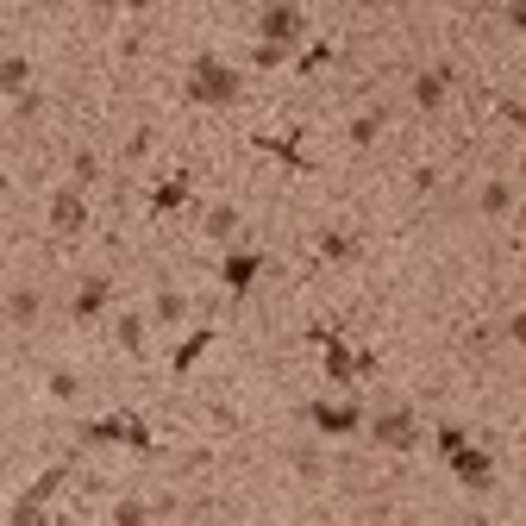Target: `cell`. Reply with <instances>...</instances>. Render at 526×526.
<instances>
[{"instance_id": "cell-1", "label": "cell", "mask_w": 526, "mask_h": 526, "mask_svg": "<svg viewBox=\"0 0 526 526\" xmlns=\"http://www.w3.org/2000/svg\"><path fill=\"white\" fill-rule=\"evenodd\" d=\"M182 94H188L195 107H232V101H238V69H232L226 57L201 51L195 69H188V82H182Z\"/></svg>"}, {"instance_id": "cell-2", "label": "cell", "mask_w": 526, "mask_h": 526, "mask_svg": "<svg viewBox=\"0 0 526 526\" xmlns=\"http://www.w3.org/2000/svg\"><path fill=\"white\" fill-rule=\"evenodd\" d=\"M82 445H132V451H157L151 426L138 414H107V420H82Z\"/></svg>"}, {"instance_id": "cell-3", "label": "cell", "mask_w": 526, "mask_h": 526, "mask_svg": "<svg viewBox=\"0 0 526 526\" xmlns=\"http://www.w3.org/2000/svg\"><path fill=\"white\" fill-rule=\"evenodd\" d=\"M307 38V13L301 7H263L257 13V44H282V51H289V44H301Z\"/></svg>"}, {"instance_id": "cell-4", "label": "cell", "mask_w": 526, "mask_h": 526, "mask_svg": "<svg viewBox=\"0 0 526 526\" xmlns=\"http://www.w3.org/2000/svg\"><path fill=\"white\" fill-rule=\"evenodd\" d=\"M307 339L326 351V382H357V351L345 345V326H314Z\"/></svg>"}, {"instance_id": "cell-5", "label": "cell", "mask_w": 526, "mask_h": 526, "mask_svg": "<svg viewBox=\"0 0 526 526\" xmlns=\"http://www.w3.org/2000/svg\"><path fill=\"white\" fill-rule=\"evenodd\" d=\"M82 226H88V188L63 182L57 195H51V232H57V238H76Z\"/></svg>"}, {"instance_id": "cell-6", "label": "cell", "mask_w": 526, "mask_h": 526, "mask_svg": "<svg viewBox=\"0 0 526 526\" xmlns=\"http://www.w3.org/2000/svg\"><path fill=\"white\" fill-rule=\"evenodd\" d=\"M307 426H314V433H326V439H339V433H357V426H364V414H357L351 401H314V408H307Z\"/></svg>"}, {"instance_id": "cell-7", "label": "cell", "mask_w": 526, "mask_h": 526, "mask_svg": "<svg viewBox=\"0 0 526 526\" xmlns=\"http://www.w3.org/2000/svg\"><path fill=\"white\" fill-rule=\"evenodd\" d=\"M445 464H451V476H458L464 489H489V476H495V458L483 445H464L458 458H445Z\"/></svg>"}, {"instance_id": "cell-8", "label": "cell", "mask_w": 526, "mask_h": 526, "mask_svg": "<svg viewBox=\"0 0 526 526\" xmlns=\"http://www.w3.org/2000/svg\"><path fill=\"white\" fill-rule=\"evenodd\" d=\"M376 439L389 445V451H414V439H420V420H414L408 408H389V414H376Z\"/></svg>"}, {"instance_id": "cell-9", "label": "cell", "mask_w": 526, "mask_h": 526, "mask_svg": "<svg viewBox=\"0 0 526 526\" xmlns=\"http://www.w3.org/2000/svg\"><path fill=\"white\" fill-rule=\"evenodd\" d=\"M188 195H195V176H188V170H176V176H163V182L151 188V220H163V213H176V207H188Z\"/></svg>"}, {"instance_id": "cell-10", "label": "cell", "mask_w": 526, "mask_h": 526, "mask_svg": "<svg viewBox=\"0 0 526 526\" xmlns=\"http://www.w3.org/2000/svg\"><path fill=\"white\" fill-rule=\"evenodd\" d=\"M257 270H263V257H257V251H226V263H220V282H226L232 295H251Z\"/></svg>"}, {"instance_id": "cell-11", "label": "cell", "mask_w": 526, "mask_h": 526, "mask_svg": "<svg viewBox=\"0 0 526 526\" xmlns=\"http://www.w3.org/2000/svg\"><path fill=\"white\" fill-rule=\"evenodd\" d=\"M107 301H113V282H107V276H82V289H76V301H69V314H76V320H94Z\"/></svg>"}, {"instance_id": "cell-12", "label": "cell", "mask_w": 526, "mask_h": 526, "mask_svg": "<svg viewBox=\"0 0 526 526\" xmlns=\"http://www.w3.org/2000/svg\"><path fill=\"white\" fill-rule=\"evenodd\" d=\"M213 339H220V332H213V326H201V332H188V339L176 345V357H170V370H176V376H188V370H195L201 357L213 351Z\"/></svg>"}, {"instance_id": "cell-13", "label": "cell", "mask_w": 526, "mask_h": 526, "mask_svg": "<svg viewBox=\"0 0 526 526\" xmlns=\"http://www.w3.org/2000/svg\"><path fill=\"white\" fill-rule=\"evenodd\" d=\"M232 232H238V207L232 201H213L201 213V238H213V245H232Z\"/></svg>"}, {"instance_id": "cell-14", "label": "cell", "mask_w": 526, "mask_h": 526, "mask_svg": "<svg viewBox=\"0 0 526 526\" xmlns=\"http://www.w3.org/2000/svg\"><path fill=\"white\" fill-rule=\"evenodd\" d=\"M0 88H7L13 101H26V94H32V63L19 57V51H7V63H0Z\"/></svg>"}, {"instance_id": "cell-15", "label": "cell", "mask_w": 526, "mask_h": 526, "mask_svg": "<svg viewBox=\"0 0 526 526\" xmlns=\"http://www.w3.org/2000/svg\"><path fill=\"white\" fill-rule=\"evenodd\" d=\"M257 151L282 157L289 170H314V163H307V151H301V138H270V132H257Z\"/></svg>"}, {"instance_id": "cell-16", "label": "cell", "mask_w": 526, "mask_h": 526, "mask_svg": "<svg viewBox=\"0 0 526 526\" xmlns=\"http://www.w3.org/2000/svg\"><path fill=\"white\" fill-rule=\"evenodd\" d=\"M38 307H44V301H38V289H26V282H19V289L7 295V320H13L19 332H26V326L38 320Z\"/></svg>"}, {"instance_id": "cell-17", "label": "cell", "mask_w": 526, "mask_h": 526, "mask_svg": "<svg viewBox=\"0 0 526 526\" xmlns=\"http://www.w3.org/2000/svg\"><path fill=\"white\" fill-rule=\"evenodd\" d=\"M182 314H188V295H182V289H157L151 320H157V326H182Z\"/></svg>"}, {"instance_id": "cell-18", "label": "cell", "mask_w": 526, "mask_h": 526, "mask_svg": "<svg viewBox=\"0 0 526 526\" xmlns=\"http://www.w3.org/2000/svg\"><path fill=\"white\" fill-rule=\"evenodd\" d=\"M445 82H451V69L433 63V69H426V76L414 82V101H420V107H439V101H445Z\"/></svg>"}, {"instance_id": "cell-19", "label": "cell", "mask_w": 526, "mask_h": 526, "mask_svg": "<svg viewBox=\"0 0 526 526\" xmlns=\"http://www.w3.org/2000/svg\"><path fill=\"white\" fill-rule=\"evenodd\" d=\"M113 345L138 357V351H145V320H138V314H119V320H113Z\"/></svg>"}, {"instance_id": "cell-20", "label": "cell", "mask_w": 526, "mask_h": 526, "mask_svg": "<svg viewBox=\"0 0 526 526\" xmlns=\"http://www.w3.org/2000/svg\"><path fill=\"white\" fill-rule=\"evenodd\" d=\"M433 445H439V458H458V451L470 445V433H464V426H451V420H445V426H433Z\"/></svg>"}, {"instance_id": "cell-21", "label": "cell", "mask_w": 526, "mask_h": 526, "mask_svg": "<svg viewBox=\"0 0 526 526\" xmlns=\"http://www.w3.org/2000/svg\"><path fill=\"white\" fill-rule=\"evenodd\" d=\"M113 526H151V501H138V495H126L113 508Z\"/></svg>"}, {"instance_id": "cell-22", "label": "cell", "mask_w": 526, "mask_h": 526, "mask_svg": "<svg viewBox=\"0 0 526 526\" xmlns=\"http://www.w3.org/2000/svg\"><path fill=\"white\" fill-rule=\"evenodd\" d=\"M351 251H357L351 232H320V257H326V263H345Z\"/></svg>"}, {"instance_id": "cell-23", "label": "cell", "mask_w": 526, "mask_h": 526, "mask_svg": "<svg viewBox=\"0 0 526 526\" xmlns=\"http://www.w3.org/2000/svg\"><path fill=\"white\" fill-rule=\"evenodd\" d=\"M289 63V51H282V44H251V69H263V76H270V69H282Z\"/></svg>"}, {"instance_id": "cell-24", "label": "cell", "mask_w": 526, "mask_h": 526, "mask_svg": "<svg viewBox=\"0 0 526 526\" xmlns=\"http://www.w3.org/2000/svg\"><path fill=\"white\" fill-rule=\"evenodd\" d=\"M94 176H101V157H94V151H76V163H69V182H76V188H88Z\"/></svg>"}, {"instance_id": "cell-25", "label": "cell", "mask_w": 526, "mask_h": 526, "mask_svg": "<svg viewBox=\"0 0 526 526\" xmlns=\"http://www.w3.org/2000/svg\"><path fill=\"white\" fill-rule=\"evenodd\" d=\"M514 207V188L508 182H483V213H508Z\"/></svg>"}, {"instance_id": "cell-26", "label": "cell", "mask_w": 526, "mask_h": 526, "mask_svg": "<svg viewBox=\"0 0 526 526\" xmlns=\"http://www.w3.org/2000/svg\"><path fill=\"white\" fill-rule=\"evenodd\" d=\"M376 132H382L376 113H357V119H351V145H376Z\"/></svg>"}, {"instance_id": "cell-27", "label": "cell", "mask_w": 526, "mask_h": 526, "mask_svg": "<svg viewBox=\"0 0 526 526\" xmlns=\"http://www.w3.org/2000/svg\"><path fill=\"white\" fill-rule=\"evenodd\" d=\"M51 395H57V401H76V395H82V382L69 376V370H51Z\"/></svg>"}, {"instance_id": "cell-28", "label": "cell", "mask_w": 526, "mask_h": 526, "mask_svg": "<svg viewBox=\"0 0 526 526\" xmlns=\"http://www.w3.org/2000/svg\"><path fill=\"white\" fill-rule=\"evenodd\" d=\"M320 63H332V38H320V44H314V51H307V57H301V69H320Z\"/></svg>"}, {"instance_id": "cell-29", "label": "cell", "mask_w": 526, "mask_h": 526, "mask_svg": "<svg viewBox=\"0 0 526 526\" xmlns=\"http://www.w3.org/2000/svg\"><path fill=\"white\" fill-rule=\"evenodd\" d=\"M295 464H301L307 476H320V451H314V445H301V451H295Z\"/></svg>"}, {"instance_id": "cell-30", "label": "cell", "mask_w": 526, "mask_h": 526, "mask_svg": "<svg viewBox=\"0 0 526 526\" xmlns=\"http://www.w3.org/2000/svg\"><path fill=\"white\" fill-rule=\"evenodd\" d=\"M508 339H514V345H526V307H520V314L508 320Z\"/></svg>"}, {"instance_id": "cell-31", "label": "cell", "mask_w": 526, "mask_h": 526, "mask_svg": "<svg viewBox=\"0 0 526 526\" xmlns=\"http://www.w3.org/2000/svg\"><path fill=\"white\" fill-rule=\"evenodd\" d=\"M501 19H508L514 32H526V7H501Z\"/></svg>"}, {"instance_id": "cell-32", "label": "cell", "mask_w": 526, "mask_h": 526, "mask_svg": "<svg viewBox=\"0 0 526 526\" xmlns=\"http://www.w3.org/2000/svg\"><path fill=\"white\" fill-rule=\"evenodd\" d=\"M476 526H489V520H476Z\"/></svg>"}]
</instances>
